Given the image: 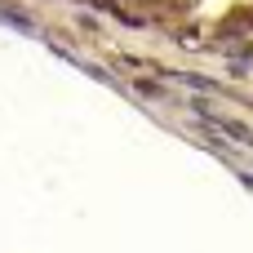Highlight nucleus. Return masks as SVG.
<instances>
[{"instance_id":"obj_1","label":"nucleus","mask_w":253,"mask_h":253,"mask_svg":"<svg viewBox=\"0 0 253 253\" xmlns=\"http://www.w3.org/2000/svg\"><path fill=\"white\" fill-rule=\"evenodd\" d=\"M200 116H205V120H209L218 133H227L231 142H240V147H249V151H253V129H245L240 120H231V116H218V111H209V107H200Z\"/></svg>"}]
</instances>
